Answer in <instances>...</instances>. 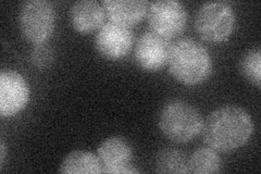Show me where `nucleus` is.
<instances>
[{"mask_svg": "<svg viewBox=\"0 0 261 174\" xmlns=\"http://www.w3.org/2000/svg\"><path fill=\"white\" fill-rule=\"evenodd\" d=\"M97 156L102 165V173L130 174L140 172L132 164L133 148L123 137L111 136L103 139L97 148Z\"/></svg>", "mask_w": 261, "mask_h": 174, "instance_id": "6e6552de", "label": "nucleus"}, {"mask_svg": "<svg viewBox=\"0 0 261 174\" xmlns=\"http://www.w3.org/2000/svg\"><path fill=\"white\" fill-rule=\"evenodd\" d=\"M169 71L177 82L186 86L199 85L207 81L214 69L208 49L193 38L173 41L168 59Z\"/></svg>", "mask_w": 261, "mask_h": 174, "instance_id": "f03ea898", "label": "nucleus"}, {"mask_svg": "<svg viewBox=\"0 0 261 174\" xmlns=\"http://www.w3.org/2000/svg\"><path fill=\"white\" fill-rule=\"evenodd\" d=\"M202 117L190 103L173 99L161 108L158 124L161 133L177 144H185L197 137L202 128Z\"/></svg>", "mask_w": 261, "mask_h": 174, "instance_id": "7ed1b4c3", "label": "nucleus"}, {"mask_svg": "<svg viewBox=\"0 0 261 174\" xmlns=\"http://www.w3.org/2000/svg\"><path fill=\"white\" fill-rule=\"evenodd\" d=\"M19 24L22 35L34 45L44 44L53 35L56 11L46 0H29L20 9Z\"/></svg>", "mask_w": 261, "mask_h": 174, "instance_id": "39448f33", "label": "nucleus"}, {"mask_svg": "<svg viewBox=\"0 0 261 174\" xmlns=\"http://www.w3.org/2000/svg\"><path fill=\"white\" fill-rule=\"evenodd\" d=\"M235 12L226 2L202 4L195 15L194 26L198 35L208 43H223L234 31Z\"/></svg>", "mask_w": 261, "mask_h": 174, "instance_id": "20e7f679", "label": "nucleus"}, {"mask_svg": "<svg viewBox=\"0 0 261 174\" xmlns=\"http://www.w3.org/2000/svg\"><path fill=\"white\" fill-rule=\"evenodd\" d=\"M134 44L132 29L108 21L98 30L95 37L97 52L109 60H119L124 58Z\"/></svg>", "mask_w": 261, "mask_h": 174, "instance_id": "0eeeda50", "label": "nucleus"}, {"mask_svg": "<svg viewBox=\"0 0 261 174\" xmlns=\"http://www.w3.org/2000/svg\"><path fill=\"white\" fill-rule=\"evenodd\" d=\"M105 16L102 4L95 0H80L73 4L70 11L72 27L80 33L99 30L105 23Z\"/></svg>", "mask_w": 261, "mask_h": 174, "instance_id": "f8f14e48", "label": "nucleus"}, {"mask_svg": "<svg viewBox=\"0 0 261 174\" xmlns=\"http://www.w3.org/2000/svg\"><path fill=\"white\" fill-rule=\"evenodd\" d=\"M101 4L109 21L128 28L145 18L149 6L145 0H103Z\"/></svg>", "mask_w": 261, "mask_h": 174, "instance_id": "9b49d317", "label": "nucleus"}, {"mask_svg": "<svg viewBox=\"0 0 261 174\" xmlns=\"http://www.w3.org/2000/svg\"><path fill=\"white\" fill-rule=\"evenodd\" d=\"M189 158L182 152L167 148L156 157V171L159 173H189Z\"/></svg>", "mask_w": 261, "mask_h": 174, "instance_id": "2eb2a0df", "label": "nucleus"}, {"mask_svg": "<svg viewBox=\"0 0 261 174\" xmlns=\"http://www.w3.org/2000/svg\"><path fill=\"white\" fill-rule=\"evenodd\" d=\"M54 60L53 49L45 43L35 45L32 52V61L39 68H45Z\"/></svg>", "mask_w": 261, "mask_h": 174, "instance_id": "f3484780", "label": "nucleus"}, {"mask_svg": "<svg viewBox=\"0 0 261 174\" xmlns=\"http://www.w3.org/2000/svg\"><path fill=\"white\" fill-rule=\"evenodd\" d=\"M254 122L244 108L226 105L212 111L202 122L201 136L205 144L220 153H230L246 144Z\"/></svg>", "mask_w": 261, "mask_h": 174, "instance_id": "f257e3e1", "label": "nucleus"}, {"mask_svg": "<svg viewBox=\"0 0 261 174\" xmlns=\"http://www.w3.org/2000/svg\"><path fill=\"white\" fill-rule=\"evenodd\" d=\"M189 173L211 174L219 173L222 169V161L217 151L210 147H200L189 157Z\"/></svg>", "mask_w": 261, "mask_h": 174, "instance_id": "4468645a", "label": "nucleus"}, {"mask_svg": "<svg viewBox=\"0 0 261 174\" xmlns=\"http://www.w3.org/2000/svg\"><path fill=\"white\" fill-rule=\"evenodd\" d=\"M146 16L150 31L170 40L182 34L189 19L185 6L177 0L149 3Z\"/></svg>", "mask_w": 261, "mask_h": 174, "instance_id": "423d86ee", "label": "nucleus"}, {"mask_svg": "<svg viewBox=\"0 0 261 174\" xmlns=\"http://www.w3.org/2000/svg\"><path fill=\"white\" fill-rule=\"evenodd\" d=\"M240 71L242 76L252 85L260 88L261 85V49L250 48L243 55L240 60Z\"/></svg>", "mask_w": 261, "mask_h": 174, "instance_id": "dca6fc26", "label": "nucleus"}, {"mask_svg": "<svg viewBox=\"0 0 261 174\" xmlns=\"http://www.w3.org/2000/svg\"><path fill=\"white\" fill-rule=\"evenodd\" d=\"M59 172L63 174H98L102 173V165L97 155L85 151H74L64 157Z\"/></svg>", "mask_w": 261, "mask_h": 174, "instance_id": "ddd939ff", "label": "nucleus"}, {"mask_svg": "<svg viewBox=\"0 0 261 174\" xmlns=\"http://www.w3.org/2000/svg\"><path fill=\"white\" fill-rule=\"evenodd\" d=\"M172 41L151 31L145 32L137 39L134 57L137 64L148 72H156L168 64Z\"/></svg>", "mask_w": 261, "mask_h": 174, "instance_id": "9d476101", "label": "nucleus"}, {"mask_svg": "<svg viewBox=\"0 0 261 174\" xmlns=\"http://www.w3.org/2000/svg\"><path fill=\"white\" fill-rule=\"evenodd\" d=\"M6 158V146H5V142L2 140V144H0V164H4Z\"/></svg>", "mask_w": 261, "mask_h": 174, "instance_id": "a211bd4d", "label": "nucleus"}, {"mask_svg": "<svg viewBox=\"0 0 261 174\" xmlns=\"http://www.w3.org/2000/svg\"><path fill=\"white\" fill-rule=\"evenodd\" d=\"M30 99V87L20 73L3 70L0 73V115L9 118L18 114L27 107Z\"/></svg>", "mask_w": 261, "mask_h": 174, "instance_id": "1a4fd4ad", "label": "nucleus"}]
</instances>
